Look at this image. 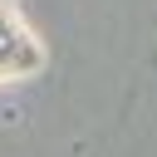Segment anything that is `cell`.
Returning <instances> with one entry per match:
<instances>
[{
	"mask_svg": "<svg viewBox=\"0 0 157 157\" xmlns=\"http://www.w3.org/2000/svg\"><path fill=\"white\" fill-rule=\"evenodd\" d=\"M44 64L39 44L29 39V29L20 25V15L0 0V78H15V74H34Z\"/></svg>",
	"mask_w": 157,
	"mask_h": 157,
	"instance_id": "1",
	"label": "cell"
}]
</instances>
